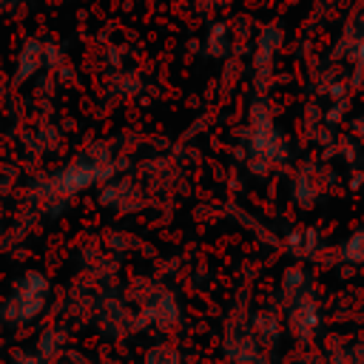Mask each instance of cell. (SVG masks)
<instances>
[{
    "label": "cell",
    "mask_w": 364,
    "mask_h": 364,
    "mask_svg": "<svg viewBox=\"0 0 364 364\" xmlns=\"http://www.w3.org/2000/svg\"><path fill=\"white\" fill-rule=\"evenodd\" d=\"M108 176H114V165L108 159H102V156H80V159H74L71 165L60 168L54 176L46 179V202L54 199L57 208H60L71 196H77L80 191H85V188L108 179Z\"/></svg>",
    "instance_id": "6da1fadb"
},
{
    "label": "cell",
    "mask_w": 364,
    "mask_h": 364,
    "mask_svg": "<svg viewBox=\"0 0 364 364\" xmlns=\"http://www.w3.org/2000/svg\"><path fill=\"white\" fill-rule=\"evenodd\" d=\"M46 299H48V279L37 270H28L23 279H17L0 313L11 324H26L46 310Z\"/></svg>",
    "instance_id": "7a4b0ae2"
},
{
    "label": "cell",
    "mask_w": 364,
    "mask_h": 364,
    "mask_svg": "<svg viewBox=\"0 0 364 364\" xmlns=\"http://www.w3.org/2000/svg\"><path fill=\"white\" fill-rule=\"evenodd\" d=\"M284 159V142L273 128V119L264 105H256L250 114V159L253 173H264L270 165Z\"/></svg>",
    "instance_id": "3957f363"
},
{
    "label": "cell",
    "mask_w": 364,
    "mask_h": 364,
    "mask_svg": "<svg viewBox=\"0 0 364 364\" xmlns=\"http://www.w3.org/2000/svg\"><path fill=\"white\" fill-rule=\"evenodd\" d=\"M287 327L296 338L307 341L313 338V333L318 330V307H316V299L301 290L296 299H290V307H287Z\"/></svg>",
    "instance_id": "277c9868"
},
{
    "label": "cell",
    "mask_w": 364,
    "mask_h": 364,
    "mask_svg": "<svg viewBox=\"0 0 364 364\" xmlns=\"http://www.w3.org/2000/svg\"><path fill=\"white\" fill-rule=\"evenodd\" d=\"M225 353L236 364H256L259 361V353H262V344L250 333V327L247 330H230V336L225 341Z\"/></svg>",
    "instance_id": "5b68a950"
},
{
    "label": "cell",
    "mask_w": 364,
    "mask_h": 364,
    "mask_svg": "<svg viewBox=\"0 0 364 364\" xmlns=\"http://www.w3.org/2000/svg\"><path fill=\"white\" fill-rule=\"evenodd\" d=\"M43 65H46V46H43L40 40H28V43L23 46V51L17 54L14 80H17V82H26V80H31Z\"/></svg>",
    "instance_id": "8992f818"
},
{
    "label": "cell",
    "mask_w": 364,
    "mask_h": 364,
    "mask_svg": "<svg viewBox=\"0 0 364 364\" xmlns=\"http://www.w3.org/2000/svg\"><path fill=\"white\" fill-rule=\"evenodd\" d=\"M279 43H282L279 28L267 26V28H264V34L259 37V48H256V68H259V74L270 68V63H273V54H276Z\"/></svg>",
    "instance_id": "52a82bcc"
},
{
    "label": "cell",
    "mask_w": 364,
    "mask_h": 364,
    "mask_svg": "<svg viewBox=\"0 0 364 364\" xmlns=\"http://www.w3.org/2000/svg\"><path fill=\"white\" fill-rule=\"evenodd\" d=\"M250 333L259 338V344L276 341V338H279V318H276V313H273V310L256 313L253 321H250Z\"/></svg>",
    "instance_id": "ba28073f"
},
{
    "label": "cell",
    "mask_w": 364,
    "mask_h": 364,
    "mask_svg": "<svg viewBox=\"0 0 364 364\" xmlns=\"http://www.w3.org/2000/svg\"><path fill=\"white\" fill-rule=\"evenodd\" d=\"M60 350H63V333H57V330H46V333L40 336L37 355L48 364L51 358H57V355H60Z\"/></svg>",
    "instance_id": "9c48e42d"
},
{
    "label": "cell",
    "mask_w": 364,
    "mask_h": 364,
    "mask_svg": "<svg viewBox=\"0 0 364 364\" xmlns=\"http://www.w3.org/2000/svg\"><path fill=\"white\" fill-rule=\"evenodd\" d=\"M145 364H182V355L171 344H154L145 353Z\"/></svg>",
    "instance_id": "30bf717a"
},
{
    "label": "cell",
    "mask_w": 364,
    "mask_h": 364,
    "mask_svg": "<svg viewBox=\"0 0 364 364\" xmlns=\"http://www.w3.org/2000/svg\"><path fill=\"white\" fill-rule=\"evenodd\" d=\"M304 284H307V279H304V270H301V267H290V270L284 273V279H282V290H284V299H287V301H290V299H296L301 290H307Z\"/></svg>",
    "instance_id": "8fae6325"
},
{
    "label": "cell",
    "mask_w": 364,
    "mask_h": 364,
    "mask_svg": "<svg viewBox=\"0 0 364 364\" xmlns=\"http://www.w3.org/2000/svg\"><path fill=\"white\" fill-rule=\"evenodd\" d=\"M341 256H344V262H353V264H364V230L353 233V236L344 242V247H341Z\"/></svg>",
    "instance_id": "7c38bea8"
},
{
    "label": "cell",
    "mask_w": 364,
    "mask_h": 364,
    "mask_svg": "<svg viewBox=\"0 0 364 364\" xmlns=\"http://www.w3.org/2000/svg\"><path fill=\"white\" fill-rule=\"evenodd\" d=\"M228 28L219 23V26H213L210 28V34H208V51L213 54V57H222L225 51H228V34H225Z\"/></svg>",
    "instance_id": "4fadbf2b"
},
{
    "label": "cell",
    "mask_w": 364,
    "mask_h": 364,
    "mask_svg": "<svg viewBox=\"0 0 364 364\" xmlns=\"http://www.w3.org/2000/svg\"><path fill=\"white\" fill-rule=\"evenodd\" d=\"M313 245H316V239H313L310 230H304V233H293V236H290V250H293L296 256H307V253L313 250Z\"/></svg>",
    "instance_id": "5bb4252c"
},
{
    "label": "cell",
    "mask_w": 364,
    "mask_h": 364,
    "mask_svg": "<svg viewBox=\"0 0 364 364\" xmlns=\"http://www.w3.org/2000/svg\"><path fill=\"white\" fill-rule=\"evenodd\" d=\"M14 364H46L37 353H20L17 358H14Z\"/></svg>",
    "instance_id": "9a60e30c"
},
{
    "label": "cell",
    "mask_w": 364,
    "mask_h": 364,
    "mask_svg": "<svg viewBox=\"0 0 364 364\" xmlns=\"http://www.w3.org/2000/svg\"><path fill=\"white\" fill-rule=\"evenodd\" d=\"M17 3H23V0H0V9H9V6H17Z\"/></svg>",
    "instance_id": "2e32d148"
}]
</instances>
